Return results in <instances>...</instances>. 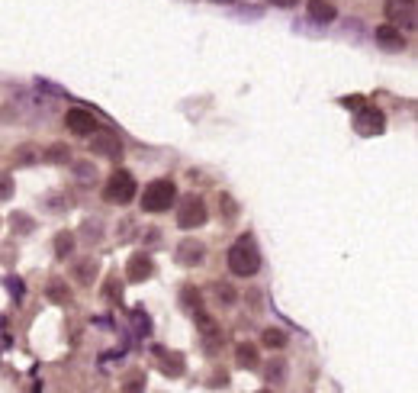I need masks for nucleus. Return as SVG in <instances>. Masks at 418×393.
Returning <instances> with one entry per match:
<instances>
[{
    "mask_svg": "<svg viewBox=\"0 0 418 393\" xmlns=\"http://www.w3.org/2000/svg\"><path fill=\"white\" fill-rule=\"evenodd\" d=\"M39 158L48 161V165H64L71 158V152H68V145H48L46 152H39Z\"/></svg>",
    "mask_w": 418,
    "mask_h": 393,
    "instance_id": "14",
    "label": "nucleus"
},
{
    "mask_svg": "<svg viewBox=\"0 0 418 393\" xmlns=\"http://www.w3.org/2000/svg\"><path fill=\"white\" fill-rule=\"evenodd\" d=\"M258 268H260L258 245H254L251 235H242L229 249V271L238 274V277H251V274H258Z\"/></svg>",
    "mask_w": 418,
    "mask_h": 393,
    "instance_id": "1",
    "label": "nucleus"
},
{
    "mask_svg": "<svg viewBox=\"0 0 418 393\" xmlns=\"http://www.w3.org/2000/svg\"><path fill=\"white\" fill-rule=\"evenodd\" d=\"M64 126L71 129L74 136H90L100 123H97V116L90 110H84V106H71V110L64 113Z\"/></svg>",
    "mask_w": 418,
    "mask_h": 393,
    "instance_id": "8",
    "label": "nucleus"
},
{
    "mask_svg": "<svg viewBox=\"0 0 418 393\" xmlns=\"http://www.w3.org/2000/svg\"><path fill=\"white\" fill-rule=\"evenodd\" d=\"M10 223H13V229H20V233H29V229H32V219L26 216V213H13Z\"/></svg>",
    "mask_w": 418,
    "mask_h": 393,
    "instance_id": "21",
    "label": "nucleus"
},
{
    "mask_svg": "<svg viewBox=\"0 0 418 393\" xmlns=\"http://www.w3.org/2000/svg\"><path fill=\"white\" fill-rule=\"evenodd\" d=\"M213 290H216V297L219 300H225V306L235 303V290H232L229 284H213Z\"/></svg>",
    "mask_w": 418,
    "mask_h": 393,
    "instance_id": "18",
    "label": "nucleus"
},
{
    "mask_svg": "<svg viewBox=\"0 0 418 393\" xmlns=\"http://www.w3.org/2000/svg\"><path fill=\"white\" fill-rule=\"evenodd\" d=\"M90 271H94V261H84V265H78V277H81V284H90Z\"/></svg>",
    "mask_w": 418,
    "mask_h": 393,
    "instance_id": "25",
    "label": "nucleus"
},
{
    "mask_svg": "<svg viewBox=\"0 0 418 393\" xmlns=\"http://www.w3.org/2000/svg\"><path fill=\"white\" fill-rule=\"evenodd\" d=\"M183 306H187V310H200V294L193 287H183Z\"/></svg>",
    "mask_w": 418,
    "mask_h": 393,
    "instance_id": "19",
    "label": "nucleus"
},
{
    "mask_svg": "<svg viewBox=\"0 0 418 393\" xmlns=\"http://www.w3.org/2000/svg\"><path fill=\"white\" fill-rule=\"evenodd\" d=\"M174 200H177V187L171 181H151L142 193V209L145 213H165V209H171Z\"/></svg>",
    "mask_w": 418,
    "mask_h": 393,
    "instance_id": "3",
    "label": "nucleus"
},
{
    "mask_svg": "<svg viewBox=\"0 0 418 393\" xmlns=\"http://www.w3.org/2000/svg\"><path fill=\"white\" fill-rule=\"evenodd\" d=\"M39 158V152H32V145H23V152L16 155V161H20V165H29V161H36Z\"/></svg>",
    "mask_w": 418,
    "mask_h": 393,
    "instance_id": "23",
    "label": "nucleus"
},
{
    "mask_svg": "<svg viewBox=\"0 0 418 393\" xmlns=\"http://www.w3.org/2000/svg\"><path fill=\"white\" fill-rule=\"evenodd\" d=\"M151 274H155V261H151L145 251H135V255L129 258V265H126V277L129 281H135V284H142V281H148Z\"/></svg>",
    "mask_w": 418,
    "mask_h": 393,
    "instance_id": "9",
    "label": "nucleus"
},
{
    "mask_svg": "<svg viewBox=\"0 0 418 393\" xmlns=\"http://www.w3.org/2000/svg\"><path fill=\"white\" fill-rule=\"evenodd\" d=\"M260 342H264L267 348H284L286 345V336H284V329H264Z\"/></svg>",
    "mask_w": 418,
    "mask_h": 393,
    "instance_id": "16",
    "label": "nucleus"
},
{
    "mask_svg": "<svg viewBox=\"0 0 418 393\" xmlns=\"http://www.w3.org/2000/svg\"><path fill=\"white\" fill-rule=\"evenodd\" d=\"M219 209H225V216H235V203H232V197H219Z\"/></svg>",
    "mask_w": 418,
    "mask_h": 393,
    "instance_id": "26",
    "label": "nucleus"
},
{
    "mask_svg": "<svg viewBox=\"0 0 418 393\" xmlns=\"http://www.w3.org/2000/svg\"><path fill=\"white\" fill-rule=\"evenodd\" d=\"M341 106H347V110H361V106H363V97H361V94L341 97Z\"/></svg>",
    "mask_w": 418,
    "mask_h": 393,
    "instance_id": "22",
    "label": "nucleus"
},
{
    "mask_svg": "<svg viewBox=\"0 0 418 393\" xmlns=\"http://www.w3.org/2000/svg\"><path fill=\"white\" fill-rule=\"evenodd\" d=\"M161 371H165V374H181L183 361H181V358H174V361H161Z\"/></svg>",
    "mask_w": 418,
    "mask_h": 393,
    "instance_id": "24",
    "label": "nucleus"
},
{
    "mask_svg": "<svg viewBox=\"0 0 418 393\" xmlns=\"http://www.w3.org/2000/svg\"><path fill=\"white\" fill-rule=\"evenodd\" d=\"M377 42H379V46H386V48H403L405 46L403 29H399V26H393V23L377 26Z\"/></svg>",
    "mask_w": 418,
    "mask_h": 393,
    "instance_id": "11",
    "label": "nucleus"
},
{
    "mask_svg": "<svg viewBox=\"0 0 418 393\" xmlns=\"http://www.w3.org/2000/svg\"><path fill=\"white\" fill-rule=\"evenodd\" d=\"M71 251H74V235L71 233H58L55 235V258H62L64 261Z\"/></svg>",
    "mask_w": 418,
    "mask_h": 393,
    "instance_id": "15",
    "label": "nucleus"
},
{
    "mask_svg": "<svg viewBox=\"0 0 418 393\" xmlns=\"http://www.w3.org/2000/svg\"><path fill=\"white\" fill-rule=\"evenodd\" d=\"M10 197H13V177L0 174V200H10Z\"/></svg>",
    "mask_w": 418,
    "mask_h": 393,
    "instance_id": "20",
    "label": "nucleus"
},
{
    "mask_svg": "<svg viewBox=\"0 0 418 393\" xmlns=\"http://www.w3.org/2000/svg\"><path fill=\"white\" fill-rule=\"evenodd\" d=\"M203 258H206L203 242L187 239V242H181V245H177V261H181L183 268H197L200 261H203Z\"/></svg>",
    "mask_w": 418,
    "mask_h": 393,
    "instance_id": "10",
    "label": "nucleus"
},
{
    "mask_svg": "<svg viewBox=\"0 0 418 393\" xmlns=\"http://www.w3.org/2000/svg\"><path fill=\"white\" fill-rule=\"evenodd\" d=\"M206 203L200 200L197 193H187V197H181L177 200V226L181 229H200V226H206Z\"/></svg>",
    "mask_w": 418,
    "mask_h": 393,
    "instance_id": "4",
    "label": "nucleus"
},
{
    "mask_svg": "<svg viewBox=\"0 0 418 393\" xmlns=\"http://www.w3.org/2000/svg\"><path fill=\"white\" fill-rule=\"evenodd\" d=\"M383 13H386V20H389L393 26H405V29H415V20H418L415 0H386Z\"/></svg>",
    "mask_w": 418,
    "mask_h": 393,
    "instance_id": "6",
    "label": "nucleus"
},
{
    "mask_svg": "<svg viewBox=\"0 0 418 393\" xmlns=\"http://www.w3.org/2000/svg\"><path fill=\"white\" fill-rule=\"evenodd\" d=\"M48 297L55 300V303H68V300H71V290L64 287V281H52L48 284Z\"/></svg>",
    "mask_w": 418,
    "mask_h": 393,
    "instance_id": "17",
    "label": "nucleus"
},
{
    "mask_svg": "<svg viewBox=\"0 0 418 393\" xmlns=\"http://www.w3.org/2000/svg\"><path fill=\"white\" fill-rule=\"evenodd\" d=\"M274 7H296V0H270Z\"/></svg>",
    "mask_w": 418,
    "mask_h": 393,
    "instance_id": "27",
    "label": "nucleus"
},
{
    "mask_svg": "<svg viewBox=\"0 0 418 393\" xmlns=\"http://www.w3.org/2000/svg\"><path fill=\"white\" fill-rule=\"evenodd\" d=\"M309 16H312L316 23H335L338 10H335V4H328V0H309Z\"/></svg>",
    "mask_w": 418,
    "mask_h": 393,
    "instance_id": "12",
    "label": "nucleus"
},
{
    "mask_svg": "<svg viewBox=\"0 0 418 393\" xmlns=\"http://www.w3.org/2000/svg\"><path fill=\"white\" fill-rule=\"evenodd\" d=\"M216 4H232V0H216Z\"/></svg>",
    "mask_w": 418,
    "mask_h": 393,
    "instance_id": "28",
    "label": "nucleus"
},
{
    "mask_svg": "<svg viewBox=\"0 0 418 393\" xmlns=\"http://www.w3.org/2000/svg\"><path fill=\"white\" fill-rule=\"evenodd\" d=\"M235 361H238V368H245V371H254L258 368V348L251 345V342H242V345L235 348Z\"/></svg>",
    "mask_w": 418,
    "mask_h": 393,
    "instance_id": "13",
    "label": "nucleus"
},
{
    "mask_svg": "<svg viewBox=\"0 0 418 393\" xmlns=\"http://www.w3.org/2000/svg\"><path fill=\"white\" fill-rule=\"evenodd\" d=\"M90 149H94L97 155H103V158H113V161L123 158V139H119L116 132H110V129L97 126L94 132H90Z\"/></svg>",
    "mask_w": 418,
    "mask_h": 393,
    "instance_id": "5",
    "label": "nucleus"
},
{
    "mask_svg": "<svg viewBox=\"0 0 418 393\" xmlns=\"http://www.w3.org/2000/svg\"><path fill=\"white\" fill-rule=\"evenodd\" d=\"M135 177L129 174L126 168H116L110 177H106V184H103V200L106 203H116V207H126V203L135 200Z\"/></svg>",
    "mask_w": 418,
    "mask_h": 393,
    "instance_id": "2",
    "label": "nucleus"
},
{
    "mask_svg": "<svg viewBox=\"0 0 418 393\" xmlns=\"http://www.w3.org/2000/svg\"><path fill=\"white\" fill-rule=\"evenodd\" d=\"M354 129L361 132V136H379V132L386 129V116H383V110H377V106H367V104H363L361 110H357Z\"/></svg>",
    "mask_w": 418,
    "mask_h": 393,
    "instance_id": "7",
    "label": "nucleus"
}]
</instances>
